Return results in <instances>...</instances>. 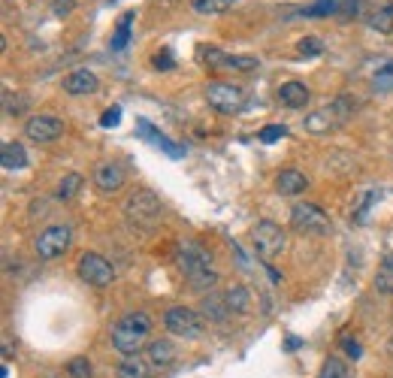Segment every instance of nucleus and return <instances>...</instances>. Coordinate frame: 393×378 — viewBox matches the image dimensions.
Instances as JSON below:
<instances>
[{
	"label": "nucleus",
	"mask_w": 393,
	"mask_h": 378,
	"mask_svg": "<svg viewBox=\"0 0 393 378\" xmlns=\"http://www.w3.org/2000/svg\"><path fill=\"white\" fill-rule=\"evenodd\" d=\"M354 106H357V103H354V100H351L348 94H342V97L330 100V103H324L321 109H315V112H309V115H306V131H309V133H315V136L339 131V127H345V124L351 122Z\"/></svg>",
	"instance_id": "f257e3e1"
},
{
	"label": "nucleus",
	"mask_w": 393,
	"mask_h": 378,
	"mask_svg": "<svg viewBox=\"0 0 393 378\" xmlns=\"http://www.w3.org/2000/svg\"><path fill=\"white\" fill-rule=\"evenodd\" d=\"M151 333V318L145 312H131L112 327V345L115 351H121L124 357L140 354V348L145 345V339Z\"/></svg>",
	"instance_id": "f03ea898"
},
{
	"label": "nucleus",
	"mask_w": 393,
	"mask_h": 378,
	"mask_svg": "<svg viewBox=\"0 0 393 378\" xmlns=\"http://www.w3.org/2000/svg\"><path fill=\"white\" fill-rule=\"evenodd\" d=\"M179 266H181V272L188 275V282L194 284V288H200V291L215 288L218 272L212 270V261H209L206 252H200V248H194V245H185L179 252Z\"/></svg>",
	"instance_id": "7ed1b4c3"
},
{
	"label": "nucleus",
	"mask_w": 393,
	"mask_h": 378,
	"mask_svg": "<svg viewBox=\"0 0 393 378\" xmlns=\"http://www.w3.org/2000/svg\"><path fill=\"white\" fill-rule=\"evenodd\" d=\"M124 215L127 221H131L133 227H151V224H158L161 215H163V203L154 197L151 191H136L127 197L124 203Z\"/></svg>",
	"instance_id": "20e7f679"
},
{
	"label": "nucleus",
	"mask_w": 393,
	"mask_h": 378,
	"mask_svg": "<svg viewBox=\"0 0 393 378\" xmlns=\"http://www.w3.org/2000/svg\"><path fill=\"white\" fill-rule=\"evenodd\" d=\"M206 103L212 106L215 112L236 115L245 109V88L230 85V82H209L206 85Z\"/></svg>",
	"instance_id": "39448f33"
},
{
	"label": "nucleus",
	"mask_w": 393,
	"mask_h": 378,
	"mask_svg": "<svg viewBox=\"0 0 393 378\" xmlns=\"http://www.w3.org/2000/svg\"><path fill=\"white\" fill-rule=\"evenodd\" d=\"M290 224H294L299 233H312V236L333 233V221L324 215L321 206H312V203H299V206L290 209Z\"/></svg>",
	"instance_id": "423d86ee"
},
{
	"label": "nucleus",
	"mask_w": 393,
	"mask_h": 378,
	"mask_svg": "<svg viewBox=\"0 0 393 378\" xmlns=\"http://www.w3.org/2000/svg\"><path fill=\"white\" fill-rule=\"evenodd\" d=\"M251 242L263 261H272L276 254L285 252V230H281L276 221H258V224L251 227Z\"/></svg>",
	"instance_id": "0eeeda50"
},
{
	"label": "nucleus",
	"mask_w": 393,
	"mask_h": 378,
	"mask_svg": "<svg viewBox=\"0 0 393 378\" xmlns=\"http://www.w3.org/2000/svg\"><path fill=\"white\" fill-rule=\"evenodd\" d=\"M163 324H167L172 336H181V339H200L206 330L203 318H200L194 309H185V306H172L167 312V318H163Z\"/></svg>",
	"instance_id": "6e6552de"
},
{
	"label": "nucleus",
	"mask_w": 393,
	"mask_h": 378,
	"mask_svg": "<svg viewBox=\"0 0 393 378\" xmlns=\"http://www.w3.org/2000/svg\"><path fill=\"white\" fill-rule=\"evenodd\" d=\"M76 272H79V279H82V282L94 284V288H106V284H112V282H115L112 263H109L106 257L94 254V252H85V254L79 257Z\"/></svg>",
	"instance_id": "1a4fd4ad"
},
{
	"label": "nucleus",
	"mask_w": 393,
	"mask_h": 378,
	"mask_svg": "<svg viewBox=\"0 0 393 378\" xmlns=\"http://www.w3.org/2000/svg\"><path fill=\"white\" fill-rule=\"evenodd\" d=\"M70 239H73V230L67 224H54V227H45L43 233L36 236L34 248L43 261H54V257H61L70 248Z\"/></svg>",
	"instance_id": "9d476101"
},
{
	"label": "nucleus",
	"mask_w": 393,
	"mask_h": 378,
	"mask_svg": "<svg viewBox=\"0 0 393 378\" xmlns=\"http://www.w3.org/2000/svg\"><path fill=\"white\" fill-rule=\"evenodd\" d=\"M200 58L206 61V67H221V70H236V73H251L260 67V61L251 58V54H227L221 49H215V45H203Z\"/></svg>",
	"instance_id": "9b49d317"
},
{
	"label": "nucleus",
	"mask_w": 393,
	"mask_h": 378,
	"mask_svg": "<svg viewBox=\"0 0 393 378\" xmlns=\"http://www.w3.org/2000/svg\"><path fill=\"white\" fill-rule=\"evenodd\" d=\"M24 136H31L34 143H54L64 136V122L54 115H34L24 124Z\"/></svg>",
	"instance_id": "f8f14e48"
},
{
	"label": "nucleus",
	"mask_w": 393,
	"mask_h": 378,
	"mask_svg": "<svg viewBox=\"0 0 393 378\" xmlns=\"http://www.w3.org/2000/svg\"><path fill=\"white\" fill-rule=\"evenodd\" d=\"M136 131L142 133V140H145V143H151L154 149H161L163 154H170L172 161L185 158V145H179V143L167 140V133H163V131H158V127H154L151 122H145V118H140V122H136Z\"/></svg>",
	"instance_id": "ddd939ff"
},
{
	"label": "nucleus",
	"mask_w": 393,
	"mask_h": 378,
	"mask_svg": "<svg viewBox=\"0 0 393 378\" xmlns=\"http://www.w3.org/2000/svg\"><path fill=\"white\" fill-rule=\"evenodd\" d=\"M94 185H97L100 194H115V191H121V185H124V167H121V163H115V161L97 163V170H94Z\"/></svg>",
	"instance_id": "4468645a"
},
{
	"label": "nucleus",
	"mask_w": 393,
	"mask_h": 378,
	"mask_svg": "<svg viewBox=\"0 0 393 378\" xmlns=\"http://www.w3.org/2000/svg\"><path fill=\"white\" fill-rule=\"evenodd\" d=\"M100 88V79L94 76L91 70H73L67 79H64V91L73 97H79V94H94V91Z\"/></svg>",
	"instance_id": "2eb2a0df"
},
{
	"label": "nucleus",
	"mask_w": 393,
	"mask_h": 378,
	"mask_svg": "<svg viewBox=\"0 0 393 378\" xmlns=\"http://www.w3.org/2000/svg\"><path fill=\"white\" fill-rule=\"evenodd\" d=\"M309 88L303 85V82H297V79H290V82H281L279 85V100H281V106H288V109H303L309 103Z\"/></svg>",
	"instance_id": "dca6fc26"
},
{
	"label": "nucleus",
	"mask_w": 393,
	"mask_h": 378,
	"mask_svg": "<svg viewBox=\"0 0 393 378\" xmlns=\"http://www.w3.org/2000/svg\"><path fill=\"white\" fill-rule=\"evenodd\" d=\"M309 188V179L299 170H281L276 176V191L285 194V197H294V194H303Z\"/></svg>",
	"instance_id": "f3484780"
},
{
	"label": "nucleus",
	"mask_w": 393,
	"mask_h": 378,
	"mask_svg": "<svg viewBox=\"0 0 393 378\" xmlns=\"http://www.w3.org/2000/svg\"><path fill=\"white\" fill-rule=\"evenodd\" d=\"M0 161H3V170H24L27 167V152L22 143H3L0 149Z\"/></svg>",
	"instance_id": "a211bd4d"
},
{
	"label": "nucleus",
	"mask_w": 393,
	"mask_h": 378,
	"mask_svg": "<svg viewBox=\"0 0 393 378\" xmlns=\"http://www.w3.org/2000/svg\"><path fill=\"white\" fill-rule=\"evenodd\" d=\"M176 361V348H172L167 339H158V342L149 345V363L151 366H161V370H167Z\"/></svg>",
	"instance_id": "6ab92c4d"
},
{
	"label": "nucleus",
	"mask_w": 393,
	"mask_h": 378,
	"mask_svg": "<svg viewBox=\"0 0 393 378\" xmlns=\"http://www.w3.org/2000/svg\"><path fill=\"white\" fill-rule=\"evenodd\" d=\"M376 291L378 293H393V254H385L378 263V272H376Z\"/></svg>",
	"instance_id": "aec40b11"
},
{
	"label": "nucleus",
	"mask_w": 393,
	"mask_h": 378,
	"mask_svg": "<svg viewBox=\"0 0 393 378\" xmlns=\"http://www.w3.org/2000/svg\"><path fill=\"white\" fill-rule=\"evenodd\" d=\"M118 378H149V363L140 354L124 357L121 366H118Z\"/></svg>",
	"instance_id": "412c9836"
},
{
	"label": "nucleus",
	"mask_w": 393,
	"mask_h": 378,
	"mask_svg": "<svg viewBox=\"0 0 393 378\" xmlns=\"http://www.w3.org/2000/svg\"><path fill=\"white\" fill-rule=\"evenodd\" d=\"M131 24H133V13H124L121 18H118V27H115V34H112V52H121L127 43H131Z\"/></svg>",
	"instance_id": "4be33fe9"
},
{
	"label": "nucleus",
	"mask_w": 393,
	"mask_h": 378,
	"mask_svg": "<svg viewBox=\"0 0 393 378\" xmlns=\"http://www.w3.org/2000/svg\"><path fill=\"white\" fill-rule=\"evenodd\" d=\"M306 18H330V15H339V0H315L303 9Z\"/></svg>",
	"instance_id": "5701e85b"
},
{
	"label": "nucleus",
	"mask_w": 393,
	"mask_h": 378,
	"mask_svg": "<svg viewBox=\"0 0 393 378\" xmlns=\"http://www.w3.org/2000/svg\"><path fill=\"white\" fill-rule=\"evenodd\" d=\"M191 6H194L200 15H221L233 6V0H191Z\"/></svg>",
	"instance_id": "b1692460"
},
{
	"label": "nucleus",
	"mask_w": 393,
	"mask_h": 378,
	"mask_svg": "<svg viewBox=\"0 0 393 378\" xmlns=\"http://www.w3.org/2000/svg\"><path fill=\"white\" fill-rule=\"evenodd\" d=\"M369 24L376 27V31H381V34H390L393 31V3H385L381 9H376L372 18H369Z\"/></svg>",
	"instance_id": "393cba45"
},
{
	"label": "nucleus",
	"mask_w": 393,
	"mask_h": 378,
	"mask_svg": "<svg viewBox=\"0 0 393 378\" xmlns=\"http://www.w3.org/2000/svg\"><path fill=\"white\" fill-rule=\"evenodd\" d=\"M79 188H82V176L79 173H70V176H64L61 179V185H58V200H73L79 194Z\"/></svg>",
	"instance_id": "a878e982"
},
{
	"label": "nucleus",
	"mask_w": 393,
	"mask_h": 378,
	"mask_svg": "<svg viewBox=\"0 0 393 378\" xmlns=\"http://www.w3.org/2000/svg\"><path fill=\"white\" fill-rule=\"evenodd\" d=\"M67 375L70 378H91V375H94L91 361H88V357H73V361L67 363Z\"/></svg>",
	"instance_id": "bb28decb"
},
{
	"label": "nucleus",
	"mask_w": 393,
	"mask_h": 378,
	"mask_svg": "<svg viewBox=\"0 0 393 378\" xmlns=\"http://www.w3.org/2000/svg\"><path fill=\"white\" fill-rule=\"evenodd\" d=\"M318 378H348V366H345L339 357H330V361L321 366V375Z\"/></svg>",
	"instance_id": "cd10ccee"
},
{
	"label": "nucleus",
	"mask_w": 393,
	"mask_h": 378,
	"mask_svg": "<svg viewBox=\"0 0 393 378\" xmlns=\"http://www.w3.org/2000/svg\"><path fill=\"white\" fill-rule=\"evenodd\" d=\"M285 136H288V127H285V124H267V127H263V131L258 133V140L269 145V143L285 140Z\"/></svg>",
	"instance_id": "c85d7f7f"
},
{
	"label": "nucleus",
	"mask_w": 393,
	"mask_h": 378,
	"mask_svg": "<svg viewBox=\"0 0 393 378\" xmlns=\"http://www.w3.org/2000/svg\"><path fill=\"white\" fill-rule=\"evenodd\" d=\"M227 303H230V312H245L249 309V293H245V288H233V291H227Z\"/></svg>",
	"instance_id": "c756f323"
},
{
	"label": "nucleus",
	"mask_w": 393,
	"mask_h": 378,
	"mask_svg": "<svg viewBox=\"0 0 393 378\" xmlns=\"http://www.w3.org/2000/svg\"><path fill=\"white\" fill-rule=\"evenodd\" d=\"M297 49H299V54H306V58H312V54H321V52H324V43L318 40V36H303Z\"/></svg>",
	"instance_id": "7c9ffc66"
},
{
	"label": "nucleus",
	"mask_w": 393,
	"mask_h": 378,
	"mask_svg": "<svg viewBox=\"0 0 393 378\" xmlns=\"http://www.w3.org/2000/svg\"><path fill=\"white\" fill-rule=\"evenodd\" d=\"M206 315L209 318H215V321H221V318H227V312H230V306H221V297H209L206 303Z\"/></svg>",
	"instance_id": "2f4dec72"
},
{
	"label": "nucleus",
	"mask_w": 393,
	"mask_h": 378,
	"mask_svg": "<svg viewBox=\"0 0 393 378\" xmlns=\"http://www.w3.org/2000/svg\"><path fill=\"white\" fill-rule=\"evenodd\" d=\"M372 85H376V91H390L393 88V64H387V67L378 73Z\"/></svg>",
	"instance_id": "473e14b6"
},
{
	"label": "nucleus",
	"mask_w": 393,
	"mask_h": 378,
	"mask_svg": "<svg viewBox=\"0 0 393 378\" xmlns=\"http://www.w3.org/2000/svg\"><path fill=\"white\" fill-rule=\"evenodd\" d=\"M121 122V106H109L103 115H100V127H115Z\"/></svg>",
	"instance_id": "72a5a7b5"
},
{
	"label": "nucleus",
	"mask_w": 393,
	"mask_h": 378,
	"mask_svg": "<svg viewBox=\"0 0 393 378\" xmlns=\"http://www.w3.org/2000/svg\"><path fill=\"white\" fill-rule=\"evenodd\" d=\"M360 0H339V18H357Z\"/></svg>",
	"instance_id": "f704fd0d"
},
{
	"label": "nucleus",
	"mask_w": 393,
	"mask_h": 378,
	"mask_svg": "<svg viewBox=\"0 0 393 378\" xmlns=\"http://www.w3.org/2000/svg\"><path fill=\"white\" fill-rule=\"evenodd\" d=\"M378 200V191H369L366 194V200H363V206H360V212H357V215H354V221H357V224H363V221H366V215H369V206H372V203H376Z\"/></svg>",
	"instance_id": "c9c22d12"
},
{
	"label": "nucleus",
	"mask_w": 393,
	"mask_h": 378,
	"mask_svg": "<svg viewBox=\"0 0 393 378\" xmlns=\"http://www.w3.org/2000/svg\"><path fill=\"white\" fill-rule=\"evenodd\" d=\"M154 67H158V70H172V52L163 49V52L154 54Z\"/></svg>",
	"instance_id": "e433bc0d"
},
{
	"label": "nucleus",
	"mask_w": 393,
	"mask_h": 378,
	"mask_svg": "<svg viewBox=\"0 0 393 378\" xmlns=\"http://www.w3.org/2000/svg\"><path fill=\"white\" fill-rule=\"evenodd\" d=\"M342 348L348 351V357L351 361H360V345L354 342V339H342Z\"/></svg>",
	"instance_id": "4c0bfd02"
},
{
	"label": "nucleus",
	"mask_w": 393,
	"mask_h": 378,
	"mask_svg": "<svg viewBox=\"0 0 393 378\" xmlns=\"http://www.w3.org/2000/svg\"><path fill=\"white\" fill-rule=\"evenodd\" d=\"M73 3H54V13H70Z\"/></svg>",
	"instance_id": "58836bf2"
}]
</instances>
